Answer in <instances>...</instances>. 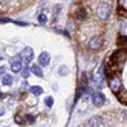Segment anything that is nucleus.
Listing matches in <instances>:
<instances>
[{
  "instance_id": "10",
  "label": "nucleus",
  "mask_w": 127,
  "mask_h": 127,
  "mask_svg": "<svg viewBox=\"0 0 127 127\" xmlns=\"http://www.w3.org/2000/svg\"><path fill=\"white\" fill-rule=\"evenodd\" d=\"M31 74L37 75V77H43V70H41V66L37 64V63H34V64H31Z\"/></svg>"
},
{
  "instance_id": "15",
  "label": "nucleus",
  "mask_w": 127,
  "mask_h": 127,
  "mask_svg": "<svg viewBox=\"0 0 127 127\" xmlns=\"http://www.w3.org/2000/svg\"><path fill=\"white\" fill-rule=\"evenodd\" d=\"M120 34L121 37H127V20H123L120 23Z\"/></svg>"
},
{
  "instance_id": "2",
  "label": "nucleus",
  "mask_w": 127,
  "mask_h": 127,
  "mask_svg": "<svg viewBox=\"0 0 127 127\" xmlns=\"http://www.w3.org/2000/svg\"><path fill=\"white\" fill-rule=\"evenodd\" d=\"M103 43H104V40H103L101 35H94V37L87 41V48L90 51H98V49L103 48Z\"/></svg>"
},
{
  "instance_id": "23",
  "label": "nucleus",
  "mask_w": 127,
  "mask_h": 127,
  "mask_svg": "<svg viewBox=\"0 0 127 127\" xmlns=\"http://www.w3.org/2000/svg\"><path fill=\"white\" fill-rule=\"evenodd\" d=\"M6 74V66H0V77H3Z\"/></svg>"
},
{
  "instance_id": "20",
  "label": "nucleus",
  "mask_w": 127,
  "mask_h": 127,
  "mask_svg": "<svg viewBox=\"0 0 127 127\" xmlns=\"http://www.w3.org/2000/svg\"><path fill=\"white\" fill-rule=\"evenodd\" d=\"M44 104H46V107H52L54 106V98L52 96H46V98H44Z\"/></svg>"
},
{
  "instance_id": "6",
  "label": "nucleus",
  "mask_w": 127,
  "mask_h": 127,
  "mask_svg": "<svg viewBox=\"0 0 127 127\" xmlns=\"http://www.w3.org/2000/svg\"><path fill=\"white\" fill-rule=\"evenodd\" d=\"M92 103H94V106H96V107L104 106V103H106V96H104V94L99 92V90L94 92V95H92Z\"/></svg>"
},
{
  "instance_id": "11",
  "label": "nucleus",
  "mask_w": 127,
  "mask_h": 127,
  "mask_svg": "<svg viewBox=\"0 0 127 127\" xmlns=\"http://www.w3.org/2000/svg\"><path fill=\"white\" fill-rule=\"evenodd\" d=\"M12 83H14V78H12V75H9V74H5V75L2 77V84H3V86H12Z\"/></svg>"
},
{
  "instance_id": "19",
  "label": "nucleus",
  "mask_w": 127,
  "mask_h": 127,
  "mask_svg": "<svg viewBox=\"0 0 127 127\" xmlns=\"http://www.w3.org/2000/svg\"><path fill=\"white\" fill-rule=\"evenodd\" d=\"M37 20H38V23L44 25V23L48 22V15L44 14V12H40V14H38V17H37Z\"/></svg>"
},
{
  "instance_id": "5",
  "label": "nucleus",
  "mask_w": 127,
  "mask_h": 127,
  "mask_svg": "<svg viewBox=\"0 0 127 127\" xmlns=\"http://www.w3.org/2000/svg\"><path fill=\"white\" fill-rule=\"evenodd\" d=\"M70 12L74 14V17H75L77 20H84L86 17H87V11H86L84 6H74Z\"/></svg>"
},
{
  "instance_id": "8",
  "label": "nucleus",
  "mask_w": 127,
  "mask_h": 127,
  "mask_svg": "<svg viewBox=\"0 0 127 127\" xmlns=\"http://www.w3.org/2000/svg\"><path fill=\"white\" fill-rule=\"evenodd\" d=\"M103 124H104L103 116H92L87 121V127H103Z\"/></svg>"
},
{
  "instance_id": "12",
  "label": "nucleus",
  "mask_w": 127,
  "mask_h": 127,
  "mask_svg": "<svg viewBox=\"0 0 127 127\" xmlns=\"http://www.w3.org/2000/svg\"><path fill=\"white\" fill-rule=\"evenodd\" d=\"M20 74H22L23 80H28V77L31 75V66H29V64H26V63H25V66L22 67V72H20Z\"/></svg>"
},
{
  "instance_id": "22",
  "label": "nucleus",
  "mask_w": 127,
  "mask_h": 127,
  "mask_svg": "<svg viewBox=\"0 0 127 127\" xmlns=\"http://www.w3.org/2000/svg\"><path fill=\"white\" fill-rule=\"evenodd\" d=\"M67 29H69L70 32H72V31H74V29H75V23H74V22H72V20H70V22L67 23Z\"/></svg>"
},
{
  "instance_id": "13",
  "label": "nucleus",
  "mask_w": 127,
  "mask_h": 127,
  "mask_svg": "<svg viewBox=\"0 0 127 127\" xmlns=\"http://www.w3.org/2000/svg\"><path fill=\"white\" fill-rule=\"evenodd\" d=\"M29 92H31L34 96H40V95L43 94V87H40V86H31V87H29Z\"/></svg>"
},
{
  "instance_id": "27",
  "label": "nucleus",
  "mask_w": 127,
  "mask_h": 127,
  "mask_svg": "<svg viewBox=\"0 0 127 127\" xmlns=\"http://www.w3.org/2000/svg\"><path fill=\"white\" fill-rule=\"evenodd\" d=\"M11 2V0H0V3H2V5H6V3H9Z\"/></svg>"
},
{
  "instance_id": "25",
  "label": "nucleus",
  "mask_w": 127,
  "mask_h": 127,
  "mask_svg": "<svg viewBox=\"0 0 127 127\" xmlns=\"http://www.w3.org/2000/svg\"><path fill=\"white\" fill-rule=\"evenodd\" d=\"M9 22H12L11 19H0V23H9Z\"/></svg>"
},
{
  "instance_id": "28",
  "label": "nucleus",
  "mask_w": 127,
  "mask_h": 127,
  "mask_svg": "<svg viewBox=\"0 0 127 127\" xmlns=\"http://www.w3.org/2000/svg\"><path fill=\"white\" fill-rule=\"evenodd\" d=\"M22 84H23V87H28V81L23 80V83H22Z\"/></svg>"
},
{
  "instance_id": "17",
  "label": "nucleus",
  "mask_w": 127,
  "mask_h": 127,
  "mask_svg": "<svg viewBox=\"0 0 127 127\" xmlns=\"http://www.w3.org/2000/svg\"><path fill=\"white\" fill-rule=\"evenodd\" d=\"M116 95H118V99H120L123 104H127V92L126 90H120Z\"/></svg>"
},
{
  "instance_id": "26",
  "label": "nucleus",
  "mask_w": 127,
  "mask_h": 127,
  "mask_svg": "<svg viewBox=\"0 0 127 127\" xmlns=\"http://www.w3.org/2000/svg\"><path fill=\"white\" fill-rule=\"evenodd\" d=\"M3 115H5V107L0 106V116H3Z\"/></svg>"
},
{
  "instance_id": "21",
  "label": "nucleus",
  "mask_w": 127,
  "mask_h": 127,
  "mask_svg": "<svg viewBox=\"0 0 127 127\" xmlns=\"http://www.w3.org/2000/svg\"><path fill=\"white\" fill-rule=\"evenodd\" d=\"M120 6H121V9L127 11V0H120Z\"/></svg>"
},
{
  "instance_id": "1",
  "label": "nucleus",
  "mask_w": 127,
  "mask_h": 127,
  "mask_svg": "<svg viewBox=\"0 0 127 127\" xmlns=\"http://www.w3.org/2000/svg\"><path fill=\"white\" fill-rule=\"evenodd\" d=\"M96 15H98V19L103 20V22L109 20V17H110V5L106 3V2L99 3L96 6Z\"/></svg>"
},
{
  "instance_id": "18",
  "label": "nucleus",
  "mask_w": 127,
  "mask_h": 127,
  "mask_svg": "<svg viewBox=\"0 0 127 127\" xmlns=\"http://www.w3.org/2000/svg\"><path fill=\"white\" fill-rule=\"evenodd\" d=\"M57 72H58V75H61V77H66V75H69V69H67L66 66H60Z\"/></svg>"
},
{
  "instance_id": "16",
  "label": "nucleus",
  "mask_w": 127,
  "mask_h": 127,
  "mask_svg": "<svg viewBox=\"0 0 127 127\" xmlns=\"http://www.w3.org/2000/svg\"><path fill=\"white\" fill-rule=\"evenodd\" d=\"M60 12H61V5H55V6H54V9H52V20H57Z\"/></svg>"
},
{
  "instance_id": "29",
  "label": "nucleus",
  "mask_w": 127,
  "mask_h": 127,
  "mask_svg": "<svg viewBox=\"0 0 127 127\" xmlns=\"http://www.w3.org/2000/svg\"><path fill=\"white\" fill-rule=\"evenodd\" d=\"M2 58H3V55H2V54H0V60H2Z\"/></svg>"
},
{
  "instance_id": "9",
  "label": "nucleus",
  "mask_w": 127,
  "mask_h": 127,
  "mask_svg": "<svg viewBox=\"0 0 127 127\" xmlns=\"http://www.w3.org/2000/svg\"><path fill=\"white\" fill-rule=\"evenodd\" d=\"M49 63H51V55L48 52H41L38 55V64L40 66H49Z\"/></svg>"
},
{
  "instance_id": "4",
  "label": "nucleus",
  "mask_w": 127,
  "mask_h": 127,
  "mask_svg": "<svg viewBox=\"0 0 127 127\" xmlns=\"http://www.w3.org/2000/svg\"><path fill=\"white\" fill-rule=\"evenodd\" d=\"M109 87H110V90L113 94H118L121 90V87H123V80L118 75L110 77V80H109Z\"/></svg>"
},
{
  "instance_id": "7",
  "label": "nucleus",
  "mask_w": 127,
  "mask_h": 127,
  "mask_svg": "<svg viewBox=\"0 0 127 127\" xmlns=\"http://www.w3.org/2000/svg\"><path fill=\"white\" fill-rule=\"evenodd\" d=\"M22 60L28 64V63H31L32 61V58H34V51H32V48H29V46H26L23 51H22Z\"/></svg>"
},
{
  "instance_id": "30",
  "label": "nucleus",
  "mask_w": 127,
  "mask_h": 127,
  "mask_svg": "<svg viewBox=\"0 0 127 127\" xmlns=\"http://www.w3.org/2000/svg\"><path fill=\"white\" fill-rule=\"evenodd\" d=\"M0 12H2V9H0Z\"/></svg>"
},
{
  "instance_id": "24",
  "label": "nucleus",
  "mask_w": 127,
  "mask_h": 127,
  "mask_svg": "<svg viewBox=\"0 0 127 127\" xmlns=\"http://www.w3.org/2000/svg\"><path fill=\"white\" fill-rule=\"evenodd\" d=\"M15 25H19V26H28V23L26 22H14Z\"/></svg>"
},
{
  "instance_id": "3",
  "label": "nucleus",
  "mask_w": 127,
  "mask_h": 127,
  "mask_svg": "<svg viewBox=\"0 0 127 127\" xmlns=\"http://www.w3.org/2000/svg\"><path fill=\"white\" fill-rule=\"evenodd\" d=\"M22 67H23L22 55H14V57L11 58V66H9V69L12 70V74H20V72H22Z\"/></svg>"
},
{
  "instance_id": "14",
  "label": "nucleus",
  "mask_w": 127,
  "mask_h": 127,
  "mask_svg": "<svg viewBox=\"0 0 127 127\" xmlns=\"http://www.w3.org/2000/svg\"><path fill=\"white\" fill-rule=\"evenodd\" d=\"M23 118H25V126L26 124H34L35 121H37V118H35L34 115H31V113H26V115H23Z\"/></svg>"
}]
</instances>
